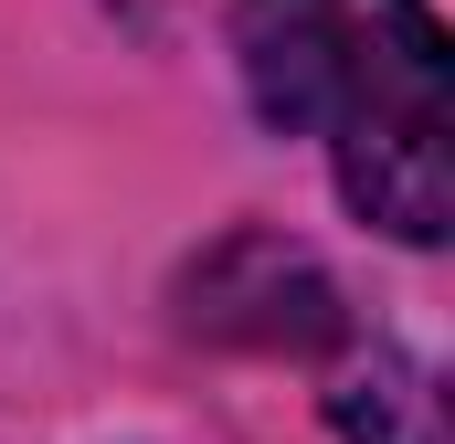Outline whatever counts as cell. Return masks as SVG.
<instances>
[{"mask_svg":"<svg viewBox=\"0 0 455 444\" xmlns=\"http://www.w3.org/2000/svg\"><path fill=\"white\" fill-rule=\"evenodd\" d=\"M233 64L265 127L329 138L339 202L392 243L455 222V53L435 0H233Z\"/></svg>","mask_w":455,"mask_h":444,"instance_id":"cell-1","label":"cell"},{"mask_svg":"<svg viewBox=\"0 0 455 444\" xmlns=\"http://www.w3.org/2000/svg\"><path fill=\"white\" fill-rule=\"evenodd\" d=\"M329 424H339L349 444H445L435 381H424V360H403V349L349 360V381L329 392Z\"/></svg>","mask_w":455,"mask_h":444,"instance_id":"cell-2","label":"cell"}]
</instances>
